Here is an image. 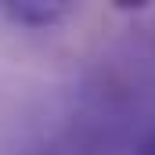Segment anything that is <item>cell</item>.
Segmentation results:
<instances>
[{
    "label": "cell",
    "mask_w": 155,
    "mask_h": 155,
    "mask_svg": "<svg viewBox=\"0 0 155 155\" xmlns=\"http://www.w3.org/2000/svg\"><path fill=\"white\" fill-rule=\"evenodd\" d=\"M0 11L15 22V25H25V29H51L58 22H65L72 15V4L69 0H4Z\"/></svg>",
    "instance_id": "1"
},
{
    "label": "cell",
    "mask_w": 155,
    "mask_h": 155,
    "mask_svg": "<svg viewBox=\"0 0 155 155\" xmlns=\"http://www.w3.org/2000/svg\"><path fill=\"white\" fill-rule=\"evenodd\" d=\"M134 155H155V130L141 141V144H137V148H134Z\"/></svg>",
    "instance_id": "2"
}]
</instances>
